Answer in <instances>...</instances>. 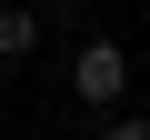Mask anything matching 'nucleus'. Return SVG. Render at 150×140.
I'll return each instance as SVG.
<instances>
[{
    "mask_svg": "<svg viewBox=\"0 0 150 140\" xmlns=\"http://www.w3.org/2000/svg\"><path fill=\"white\" fill-rule=\"evenodd\" d=\"M40 50V10H0V70H20Z\"/></svg>",
    "mask_w": 150,
    "mask_h": 140,
    "instance_id": "obj_2",
    "label": "nucleus"
},
{
    "mask_svg": "<svg viewBox=\"0 0 150 140\" xmlns=\"http://www.w3.org/2000/svg\"><path fill=\"white\" fill-rule=\"evenodd\" d=\"M70 90H80V110H120V90H130V50H120V40H80Z\"/></svg>",
    "mask_w": 150,
    "mask_h": 140,
    "instance_id": "obj_1",
    "label": "nucleus"
},
{
    "mask_svg": "<svg viewBox=\"0 0 150 140\" xmlns=\"http://www.w3.org/2000/svg\"><path fill=\"white\" fill-rule=\"evenodd\" d=\"M100 140H150V120H110V130H100Z\"/></svg>",
    "mask_w": 150,
    "mask_h": 140,
    "instance_id": "obj_3",
    "label": "nucleus"
}]
</instances>
